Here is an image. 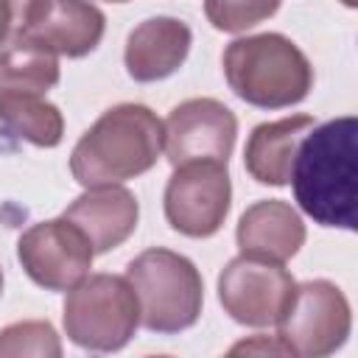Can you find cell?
Segmentation results:
<instances>
[{"label":"cell","instance_id":"cell-1","mask_svg":"<svg viewBox=\"0 0 358 358\" xmlns=\"http://www.w3.org/2000/svg\"><path fill=\"white\" fill-rule=\"evenodd\" d=\"M358 123L355 117H336L313 126L299 143L291 185L294 196L316 224L336 229H355L358 201Z\"/></svg>","mask_w":358,"mask_h":358},{"label":"cell","instance_id":"cell-2","mask_svg":"<svg viewBox=\"0 0 358 358\" xmlns=\"http://www.w3.org/2000/svg\"><path fill=\"white\" fill-rule=\"evenodd\" d=\"M162 120L143 103L106 109L76 143L70 173L84 187L120 185L151 171L162 154Z\"/></svg>","mask_w":358,"mask_h":358},{"label":"cell","instance_id":"cell-3","mask_svg":"<svg viewBox=\"0 0 358 358\" xmlns=\"http://www.w3.org/2000/svg\"><path fill=\"white\" fill-rule=\"evenodd\" d=\"M224 76L241 101L260 109L294 106L313 87L310 62L282 34H257L229 42L224 50Z\"/></svg>","mask_w":358,"mask_h":358},{"label":"cell","instance_id":"cell-4","mask_svg":"<svg viewBox=\"0 0 358 358\" xmlns=\"http://www.w3.org/2000/svg\"><path fill=\"white\" fill-rule=\"evenodd\" d=\"M140 305V324L151 333H182L196 324L204 302L199 268L179 252L154 246L126 266Z\"/></svg>","mask_w":358,"mask_h":358},{"label":"cell","instance_id":"cell-5","mask_svg":"<svg viewBox=\"0 0 358 358\" xmlns=\"http://www.w3.org/2000/svg\"><path fill=\"white\" fill-rule=\"evenodd\" d=\"M137 324L140 305L126 277L90 274L64 299V333L81 350L115 352L131 341Z\"/></svg>","mask_w":358,"mask_h":358},{"label":"cell","instance_id":"cell-6","mask_svg":"<svg viewBox=\"0 0 358 358\" xmlns=\"http://www.w3.org/2000/svg\"><path fill=\"white\" fill-rule=\"evenodd\" d=\"M352 327L350 302L330 280H308L294 288V296L277 319V338L288 355L322 358L336 352Z\"/></svg>","mask_w":358,"mask_h":358},{"label":"cell","instance_id":"cell-7","mask_svg":"<svg viewBox=\"0 0 358 358\" xmlns=\"http://www.w3.org/2000/svg\"><path fill=\"white\" fill-rule=\"evenodd\" d=\"M296 280L282 263L241 255L218 274V299L229 319L246 327L277 324L294 296Z\"/></svg>","mask_w":358,"mask_h":358},{"label":"cell","instance_id":"cell-8","mask_svg":"<svg viewBox=\"0 0 358 358\" xmlns=\"http://www.w3.org/2000/svg\"><path fill=\"white\" fill-rule=\"evenodd\" d=\"M232 201L227 162L176 165L165 185V218L187 238H210L221 229Z\"/></svg>","mask_w":358,"mask_h":358},{"label":"cell","instance_id":"cell-9","mask_svg":"<svg viewBox=\"0 0 358 358\" xmlns=\"http://www.w3.org/2000/svg\"><path fill=\"white\" fill-rule=\"evenodd\" d=\"M17 257L45 291H70L90 274L95 252L87 235L62 215L28 227L17 241Z\"/></svg>","mask_w":358,"mask_h":358},{"label":"cell","instance_id":"cell-10","mask_svg":"<svg viewBox=\"0 0 358 358\" xmlns=\"http://www.w3.org/2000/svg\"><path fill=\"white\" fill-rule=\"evenodd\" d=\"M162 131V151L173 168L185 162H227L238 120L215 98H190L171 109Z\"/></svg>","mask_w":358,"mask_h":358},{"label":"cell","instance_id":"cell-11","mask_svg":"<svg viewBox=\"0 0 358 358\" xmlns=\"http://www.w3.org/2000/svg\"><path fill=\"white\" fill-rule=\"evenodd\" d=\"M106 20L90 0H31L20 36L53 50L56 56L78 59L98 48Z\"/></svg>","mask_w":358,"mask_h":358},{"label":"cell","instance_id":"cell-12","mask_svg":"<svg viewBox=\"0 0 358 358\" xmlns=\"http://www.w3.org/2000/svg\"><path fill=\"white\" fill-rule=\"evenodd\" d=\"M64 218L87 235L95 255H103L117 249L137 229L140 204L134 193L120 185H98L87 187V193H81L64 210Z\"/></svg>","mask_w":358,"mask_h":358},{"label":"cell","instance_id":"cell-13","mask_svg":"<svg viewBox=\"0 0 358 358\" xmlns=\"http://www.w3.org/2000/svg\"><path fill=\"white\" fill-rule=\"evenodd\" d=\"M235 241L241 255L285 263L305 243V224L288 201L263 199V201H255L241 215Z\"/></svg>","mask_w":358,"mask_h":358},{"label":"cell","instance_id":"cell-14","mask_svg":"<svg viewBox=\"0 0 358 358\" xmlns=\"http://www.w3.org/2000/svg\"><path fill=\"white\" fill-rule=\"evenodd\" d=\"M190 28L176 17H151L126 39V70L134 81H162L173 76L190 50Z\"/></svg>","mask_w":358,"mask_h":358},{"label":"cell","instance_id":"cell-15","mask_svg":"<svg viewBox=\"0 0 358 358\" xmlns=\"http://www.w3.org/2000/svg\"><path fill=\"white\" fill-rule=\"evenodd\" d=\"M313 126L316 123L310 115H288V117L255 126L243 148V165L249 176L271 187L288 185L299 143Z\"/></svg>","mask_w":358,"mask_h":358},{"label":"cell","instance_id":"cell-16","mask_svg":"<svg viewBox=\"0 0 358 358\" xmlns=\"http://www.w3.org/2000/svg\"><path fill=\"white\" fill-rule=\"evenodd\" d=\"M0 129L8 137L25 140L39 148H53L62 143L64 117L56 103L45 101L39 92L0 90Z\"/></svg>","mask_w":358,"mask_h":358},{"label":"cell","instance_id":"cell-17","mask_svg":"<svg viewBox=\"0 0 358 358\" xmlns=\"http://www.w3.org/2000/svg\"><path fill=\"white\" fill-rule=\"evenodd\" d=\"M59 81V56L25 36L0 45V90L48 92Z\"/></svg>","mask_w":358,"mask_h":358},{"label":"cell","instance_id":"cell-18","mask_svg":"<svg viewBox=\"0 0 358 358\" xmlns=\"http://www.w3.org/2000/svg\"><path fill=\"white\" fill-rule=\"evenodd\" d=\"M0 355L59 358L62 344L50 322H17L0 330Z\"/></svg>","mask_w":358,"mask_h":358},{"label":"cell","instance_id":"cell-19","mask_svg":"<svg viewBox=\"0 0 358 358\" xmlns=\"http://www.w3.org/2000/svg\"><path fill=\"white\" fill-rule=\"evenodd\" d=\"M280 8V0H204V14L213 28L238 34L268 20Z\"/></svg>","mask_w":358,"mask_h":358},{"label":"cell","instance_id":"cell-20","mask_svg":"<svg viewBox=\"0 0 358 358\" xmlns=\"http://www.w3.org/2000/svg\"><path fill=\"white\" fill-rule=\"evenodd\" d=\"M31 0H0V45L20 34Z\"/></svg>","mask_w":358,"mask_h":358},{"label":"cell","instance_id":"cell-21","mask_svg":"<svg viewBox=\"0 0 358 358\" xmlns=\"http://www.w3.org/2000/svg\"><path fill=\"white\" fill-rule=\"evenodd\" d=\"M229 352H232V355H238V352H277V355H288V350L282 347V341H280L277 336H274V338L257 336V338H252V341H241V344H235Z\"/></svg>","mask_w":358,"mask_h":358},{"label":"cell","instance_id":"cell-22","mask_svg":"<svg viewBox=\"0 0 358 358\" xmlns=\"http://www.w3.org/2000/svg\"><path fill=\"white\" fill-rule=\"evenodd\" d=\"M0 294H3V268H0Z\"/></svg>","mask_w":358,"mask_h":358},{"label":"cell","instance_id":"cell-23","mask_svg":"<svg viewBox=\"0 0 358 358\" xmlns=\"http://www.w3.org/2000/svg\"><path fill=\"white\" fill-rule=\"evenodd\" d=\"M109 3H126V0H109Z\"/></svg>","mask_w":358,"mask_h":358}]
</instances>
